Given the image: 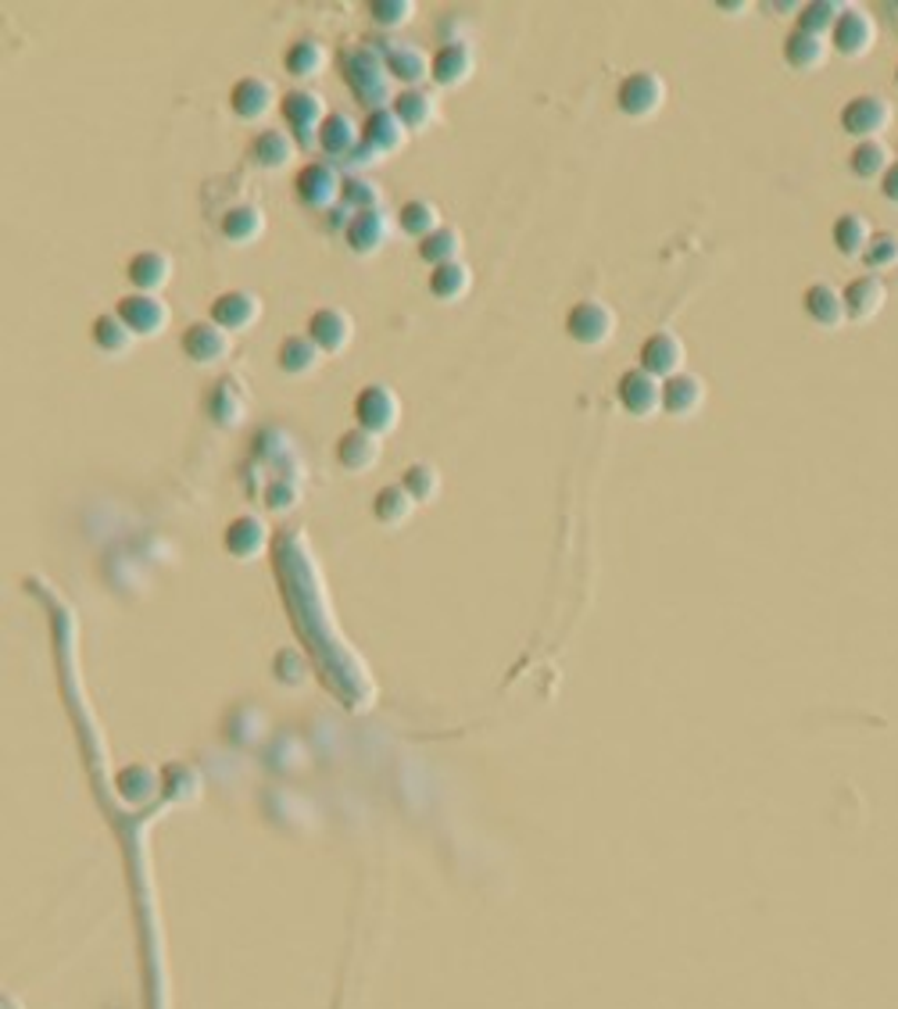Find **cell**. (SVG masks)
<instances>
[{"mask_svg":"<svg viewBox=\"0 0 898 1009\" xmlns=\"http://www.w3.org/2000/svg\"><path fill=\"white\" fill-rule=\"evenodd\" d=\"M230 347H233V333L212 323V319L190 323V330L183 333V355L194 365H215L230 355Z\"/></svg>","mask_w":898,"mask_h":1009,"instance_id":"13","label":"cell"},{"mask_svg":"<svg viewBox=\"0 0 898 1009\" xmlns=\"http://www.w3.org/2000/svg\"><path fill=\"white\" fill-rule=\"evenodd\" d=\"M230 108H233L244 122H259V119L269 115L272 108H276V87H272L265 75H244V79H236L233 90H230Z\"/></svg>","mask_w":898,"mask_h":1009,"instance_id":"15","label":"cell"},{"mask_svg":"<svg viewBox=\"0 0 898 1009\" xmlns=\"http://www.w3.org/2000/svg\"><path fill=\"white\" fill-rule=\"evenodd\" d=\"M827 54H830V40L806 33V29H795V33H788V40H784V61H788L795 72H816L827 61Z\"/></svg>","mask_w":898,"mask_h":1009,"instance_id":"26","label":"cell"},{"mask_svg":"<svg viewBox=\"0 0 898 1009\" xmlns=\"http://www.w3.org/2000/svg\"><path fill=\"white\" fill-rule=\"evenodd\" d=\"M801 309H806V315L820 330H841L848 323L845 297L838 286H830V283H809L806 294H801Z\"/></svg>","mask_w":898,"mask_h":1009,"instance_id":"17","label":"cell"},{"mask_svg":"<svg viewBox=\"0 0 898 1009\" xmlns=\"http://www.w3.org/2000/svg\"><path fill=\"white\" fill-rule=\"evenodd\" d=\"M397 219H401V230L420 240L430 236L433 230H441V212H437V204H430V201H405Z\"/></svg>","mask_w":898,"mask_h":1009,"instance_id":"40","label":"cell"},{"mask_svg":"<svg viewBox=\"0 0 898 1009\" xmlns=\"http://www.w3.org/2000/svg\"><path fill=\"white\" fill-rule=\"evenodd\" d=\"M125 276H130V283L140 294H158L172 280V259L165 251L148 248V251L133 254L130 265H125Z\"/></svg>","mask_w":898,"mask_h":1009,"instance_id":"20","label":"cell"},{"mask_svg":"<svg viewBox=\"0 0 898 1009\" xmlns=\"http://www.w3.org/2000/svg\"><path fill=\"white\" fill-rule=\"evenodd\" d=\"M705 402V380L698 373H677L663 383V412L673 420H687Z\"/></svg>","mask_w":898,"mask_h":1009,"instance_id":"18","label":"cell"},{"mask_svg":"<svg viewBox=\"0 0 898 1009\" xmlns=\"http://www.w3.org/2000/svg\"><path fill=\"white\" fill-rule=\"evenodd\" d=\"M319 359H323V347H319L309 333L286 336V341L280 344V370L291 373V376H309L319 365Z\"/></svg>","mask_w":898,"mask_h":1009,"instance_id":"33","label":"cell"},{"mask_svg":"<svg viewBox=\"0 0 898 1009\" xmlns=\"http://www.w3.org/2000/svg\"><path fill=\"white\" fill-rule=\"evenodd\" d=\"M895 154H898V143H895Z\"/></svg>","mask_w":898,"mask_h":1009,"instance_id":"50","label":"cell"},{"mask_svg":"<svg viewBox=\"0 0 898 1009\" xmlns=\"http://www.w3.org/2000/svg\"><path fill=\"white\" fill-rule=\"evenodd\" d=\"M841 297H845L848 323H870V319H877L880 309H885L888 286H885V280H880V276H874V272H862V276L848 280Z\"/></svg>","mask_w":898,"mask_h":1009,"instance_id":"14","label":"cell"},{"mask_svg":"<svg viewBox=\"0 0 898 1009\" xmlns=\"http://www.w3.org/2000/svg\"><path fill=\"white\" fill-rule=\"evenodd\" d=\"M222 544H226V552L233 558H244V563H248V558H259L265 552L269 531H265V523L259 516H236L226 526V537H222Z\"/></svg>","mask_w":898,"mask_h":1009,"instance_id":"25","label":"cell"},{"mask_svg":"<svg viewBox=\"0 0 898 1009\" xmlns=\"http://www.w3.org/2000/svg\"><path fill=\"white\" fill-rule=\"evenodd\" d=\"M616 104L627 119H652L666 104V79L652 69H637L619 83Z\"/></svg>","mask_w":898,"mask_h":1009,"instance_id":"3","label":"cell"},{"mask_svg":"<svg viewBox=\"0 0 898 1009\" xmlns=\"http://www.w3.org/2000/svg\"><path fill=\"white\" fill-rule=\"evenodd\" d=\"M355 420L362 430H369V434H376V437L391 434L401 420V402H397L394 387H387V383H369V387H362L355 397Z\"/></svg>","mask_w":898,"mask_h":1009,"instance_id":"5","label":"cell"},{"mask_svg":"<svg viewBox=\"0 0 898 1009\" xmlns=\"http://www.w3.org/2000/svg\"><path fill=\"white\" fill-rule=\"evenodd\" d=\"M640 370L652 373L655 380H669L684 373V341L673 330H655L640 344Z\"/></svg>","mask_w":898,"mask_h":1009,"instance_id":"12","label":"cell"},{"mask_svg":"<svg viewBox=\"0 0 898 1009\" xmlns=\"http://www.w3.org/2000/svg\"><path fill=\"white\" fill-rule=\"evenodd\" d=\"M401 487L412 494L415 505L433 502L441 494V473L433 466H426V462H412V466L405 470V476H401Z\"/></svg>","mask_w":898,"mask_h":1009,"instance_id":"41","label":"cell"},{"mask_svg":"<svg viewBox=\"0 0 898 1009\" xmlns=\"http://www.w3.org/2000/svg\"><path fill=\"white\" fill-rule=\"evenodd\" d=\"M616 397H619L623 412L637 415V420H648V415L663 408V380H655L652 373H645L637 365V370H627L619 376Z\"/></svg>","mask_w":898,"mask_h":1009,"instance_id":"11","label":"cell"},{"mask_svg":"<svg viewBox=\"0 0 898 1009\" xmlns=\"http://www.w3.org/2000/svg\"><path fill=\"white\" fill-rule=\"evenodd\" d=\"M841 130L848 137L859 140H880V133L891 130L895 122V108L888 98H880V93H856V98H848L841 104Z\"/></svg>","mask_w":898,"mask_h":1009,"instance_id":"2","label":"cell"},{"mask_svg":"<svg viewBox=\"0 0 898 1009\" xmlns=\"http://www.w3.org/2000/svg\"><path fill=\"white\" fill-rule=\"evenodd\" d=\"M115 315L133 330V336H158L169 326V304L158 294H125L115 304Z\"/></svg>","mask_w":898,"mask_h":1009,"instance_id":"8","label":"cell"},{"mask_svg":"<svg viewBox=\"0 0 898 1009\" xmlns=\"http://www.w3.org/2000/svg\"><path fill=\"white\" fill-rule=\"evenodd\" d=\"M895 83H898V65H895Z\"/></svg>","mask_w":898,"mask_h":1009,"instance_id":"49","label":"cell"},{"mask_svg":"<svg viewBox=\"0 0 898 1009\" xmlns=\"http://www.w3.org/2000/svg\"><path fill=\"white\" fill-rule=\"evenodd\" d=\"M391 111L401 119V125H405V130H426V125L437 119V101H433L426 90L415 87V90L394 93Z\"/></svg>","mask_w":898,"mask_h":1009,"instance_id":"31","label":"cell"},{"mask_svg":"<svg viewBox=\"0 0 898 1009\" xmlns=\"http://www.w3.org/2000/svg\"><path fill=\"white\" fill-rule=\"evenodd\" d=\"M473 69H476V58H473L470 43H444L430 61L433 83H441V87H462L473 75Z\"/></svg>","mask_w":898,"mask_h":1009,"instance_id":"21","label":"cell"},{"mask_svg":"<svg viewBox=\"0 0 898 1009\" xmlns=\"http://www.w3.org/2000/svg\"><path fill=\"white\" fill-rule=\"evenodd\" d=\"M719 8H724V11H727V14H737V11H741V8H745V4H719Z\"/></svg>","mask_w":898,"mask_h":1009,"instance_id":"47","label":"cell"},{"mask_svg":"<svg viewBox=\"0 0 898 1009\" xmlns=\"http://www.w3.org/2000/svg\"><path fill=\"white\" fill-rule=\"evenodd\" d=\"M222 236L230 240V244H251V240H259L262 230H265V215L262 208L254 204H233L226 215L219 222Z\"/></svg>","mask_w":898,"mask_h":1009,"instance_id":"32","label":"cell"},{"mask_svg":"<svg viewBox=\"0 0 898 1009\" xmlns=\"http://www.w3.org/2000/svg\"><path fill=\"white\" fill-rule=\"evenodd\" d=\"M874 40H877V22L866 11L848 4L830 33V51H838L841 58H862L874 51Z\"/></svg>","mask_w":898,"mask_h":1009,"instance_id":"10","label":"cell"},{"mask_svg":"<svg viewBox=\"0 0 898 1009\" xmlns=\"http://www.w3.org/2000/svg\"><path fill=\"white\" fill-rule=\"evenodd\" d=\"M336 462H341L347 473L373 470L380 462V437L369 434V430H362V426L347 430V434L336 441Z\"/></svg>","mask_w":898,"mask_h":1009,"instance_id":"24","label":"cell"},{"mask_svg":"<svg viewBox=\"0 0 898 1009\" xmlns=\"http://www.w3.org/2000/svg\"><path fill=\"white\" fill-rule=\"evenodd\" d=\"M294 151H297V140L286 130H262L248 148L251 162L262 165V169H283L286 162H291Z\"/></svg>","mask_w":898,"mask_h":1009,"instance_id":"30","label":"cell"},{"mask_svg":"<svg viewBox=\"0 0 898 1009\" xmlns=\"http://www.w3.org/2000/svg\"><path fill=\"white\" fill-rule=\"evenodd\" d=\"M412 508H415V498L401 484L380 487L376 498H373V516L383 526H401V523L412 516Z\"/></svg>","mask_w":898,"mask_h":1009,"instance_id":"35","label":"cell"},{"mask_svg":"<svg viewBox=\"0 0 898 1009\" xmlns=\"http://www.w3.org/2000/svg\"><path fill=\"white\" fill-rule=\"evenodd\" d=\"M373 11V22L383 26V29H394V26H405L412 14H415V4L412 0H373L369 4Z\"/></svg>","mask_w":898,"mask_h":1009,"instance_id":"44","label":"cell"},{"mask_svg":"<svg viewBox=\"0 0 898 1009\" xmlns=\"http://www.w3.org/2000/svg\"><path fill=\"white\" fill-rule=\"evenodd\" d=\"M208 412H212V420L219 426H236L244 420V402L233 397V380H222L212 391V397H208Z\"/></svg>","mask_w":898,"mask_h":1009,"instance_id":"42","label":"cell"},{"mask_svg":"<svg viewBox=\"0 0 898 1009\" xmlns=\"http://www.w3.org/2000/svg\"><path fill=\"white\" fill-rule=\"evenodd\" d=\"M262 315V301L254 297L251 291H226L212 301V323H219L222 330L230 333H244L259 323Z\"/></svg>","mask_w":898,"mask_h":1009,"instance_id":"16","label":"cell"},{"mask_svg":"<svg viewBox=\"0 0 898 1009\" xmlns=\"http://www.w3.org/2000/svg\"><path fill=\"white\" fill-rule=\"evenodd\" d=\"M283 65H286V72H291L294 79H312V75H319V72L326 69V51H323V43H315L312 37L294 40L291 47H286Z\"/></svg>","mask_w":898,"mask_h":1009,"instance_id":"34","label":"cell"},{"mask_svg":"<svg viewBox=\"0 0 898 1009\" xmlns=\"http://www.w3.org/2000/svg\"><path fill=\"white\" fill-rule=\"evenodd\" d=\"M830 240H834V251H838L841 259H862L866 248H870V240H874V230L859 212H841L830 226Z\"/></svg>","mask_w":898,"mask_h":1009,"instance_id":"27","label":"cell"},{"mask_svg":"<svg viewBox=\"0 0 898 1009\" xmlns=\"http://www.w3.org/2000/svg\"><path fill=\"white\" fill-rule=\"evenodd\" d=\"M93 344H98L104 355H125V351L133 347V330L122 323V319L115 315V312H104V315H98L93 319Z\"/></svg>","mask_w":898,"mask_h":1009,"instance_id":"36","label":"cell"},{"mask_svg":"<svg viewBox=\"0 0 898 1009\" xmlns=\"http://www.w3.org/2000/svg\"><path fill=\"white\" fill-rule=\"evenodd\" d=\"M880 198L898 204V162L885 172V180H880Z\"/></svg>","mask_w":898,"mask_h":1009,"instance_id":"46","label":"cell"},{"mask_svg":"<svg viewBox=\"0 0 898 1009\" xmlns=\"http://www.w3.org/2000/svg\"><path fill=\"white\" fill-rule=\"evenodd\" d=\"M319 148L333 158H355L362 151V125L347 119L344 111H333V115H326L323 130H319Z\"/></svg>","mask_w":898,"mask_h":1009,"instance_id":"23","label":"cell"},{"mask_svg":"<svg viewBox=\"0 0 898 1009\" xmlns=\"http://www.w3.org/2000/svg\"><path fill=\"white\" fill-rule=\"evenodd\" d=\"M891 165L895 162H891L888 143H880V140H859L856 148H852V154H848V172H852L856 180H862V183H870V180L880 183Z\"/></svg>","mask_w":898,"mask_h":1009,"instance_id":"29","label":"cell"},{"mask_svg":"<svg viewBox=\"0 0 898 1009\" xmlns=\"http://www.w3.org/2000/svg\"><path fill=\"white\" fill-rule=\"evenodd\" d=\"M344 79H347V87L355 90L359 101L373 104V111L387 98L394 101L387 61H383L376 51H369V47H351V51H344Z\"/></svg>","mask_w":898,"mask_h":1009,"instance_id":"1","label":"cell"},{"mask_svg":"<svg viewBox=\"0 0 898 1009\" xmlns=\"http://www.w3.org/2000/svg\"><path fill=\"white\" fill-rule=\"evenodd\" d=\"M294 190L304 208L315 212H333L336 201L344 198V175L336 172L330 162H309L294 175Z\"/></svg>","mask_w":898,"mask_h":1009,"instance_id":"4","label":"cell"},{"mask_svg":"<svg viewBox=\"0 0 898 1009\" xmlns=\"http://www.w3.org/2000/svg\"><path fill=\"white\" fill-rule=\"evenodd\" d=\"M848 4H838V0H809V4H801V14H798V29H806V33H816V37H830L834 26L845 14Z\"/></svg>","mask_w":898,"mask_h":1009,"instance_id":"39","label":"cell"},{"mask_svg":"<svg viewBox=\"0 0 898 1009\" xmlns=\"http://www.w3.org/2000/svg\"><path fill=\"white\" fill-rule=\"evenodd\" d=\"M458 251H462V236L452 226H441V230H433L430 236L420 240V259L433 269L447 265V262H458Z\"/></svg>","mask_w":898,"mask_h":1009,"instance_id":"38","label":"cell"},{"mask_svg":"<svg viewBox=\"0 0 898 1009\" xmlns=\"http://www.w3.org/2000/svg\"><path fill=\"white\" fill-rule=\"evenodd\" d=\"M351 315L341 312V309H319L312 319H309V336L323 347V355H336V351H344L351 344Z\"/></svg>","mask_w":898,"mask_h":1009,"instance_id":"22","label":"cell"},{"mask_svg":"<svg viewBox=\"0 0 898 1009\" xmlns=\"http://www.w3.org/2000/svg\"><path fill=\"white\" fill-rule=\"evenodd\" d=\"M383 61H387L391 79L405 83V90H415L430 75V61L433 58H426L415 43H397V47H391L387 54H383Z\"/></svg>","mask_w":898,"mask_h":1009,"instance_id":"28","label":"cell"},{"mask_svg":"<svg viewBox=\"0 0 898 1009\" xmlns=\"http://www.w3.org/2000/svg\"><path fill=\"white\" fill-rule=\"evenodd\" d=\"M613 330H616V312L608 309L605 301H581V304H573L566 315V333L584 347L605 344L608 336H613Z\"/></svg>","mask_w":898,"mask_h":1009,"instance_id":"7","label":"cell"},{"mask_svg":"<svg viewBox=\"0 0 898 1009\" xmlns=\"http://www.w3.org/2000/svg\"><path fill=\"white\" fill-rule=\"evenodd\" d=\"M891 11H895V14H898V0H895V4H891Z\"/></svg>","mask_w":898,"mask_h":1009,"instance_id":"48","label":"cell"},{"mask_svg":"<svg viewBox=\"0 0 898 1009\" xmlns=\"http://www.w3.org/2000/svg\"><path fill=\"white\" fill-rule=\"evenodd\" d=\"M391 236V219L380 212V208H369V212H355V219L347 222L344 240L355 254H376Z\"/></svg>","mask_w":898,"mask_h":1009,"instance_id":"19","label":"cell"},{"mask_svg":"<svg viewBox=\"0 0 898 1009\" xmlns=\"http://www.w3.org/2000/svg\"><path fill=\"white\" fill-rule=\"evenodd\" d=\"M862 262L874 269V276L880 269H895L898 265V233L895 230L874 233L870 248H866V254H862Z\"/></svg>","mask_w":898,"mask_h":1009,"instance_id":"43","label":"cell"},{"mask_svg":"<svg viewBox=\"0 0 898 1009\" xmlns=\"http://www.w3.org/2000/svg\"><path fill=\"white\" fill-rule=\"evenodd\" d=\"M405 143V125L394 115L391 108L369 111V119L362 125V151L355 154V162H373L380 154H391Z\"/></svg>","mask_w":898,"mask_h":1009,"instance_id":"9","label":"cell"},{"mask_svg":"<svg viewBox=\"0 0 898 1009\" xmlns=\"http://www.w3.org/2000/svg\"><path fill=\"white\" fill-rule=\"evenodd\" d=\"M283 119L291 125V137L297 140V148H312L319 143V130L326 122L323 98L312 90H291L283 98Z\"/></svg>","mask_w":898,"mask_h":1009,"instance_id":"6","label":"cell"},{"mask_svg":"<svg viewBox=\"0 0 898 1009\" xmlns=\"http://www.w3.org/2000/svg\"><path fill=\"white\" fill-rule=\"evenodd\" d=\"M470 283H473V276H470L466 262H447L430 272V294L437 301H458L470 291Z\"/></svg>","mask_w":898,"mask_h":1009,"instance_id":"37","label":"cell"},{"mask_svg":"<svg viewBox=\"0 0 898 1009\" xmlns=\"http://www.w3.org/2000/svg\"><path fill=\"white\" fill-rule=\"evenodd\" d=\"M351 212H369V208H380V190L369 180H344V198H341Z\"/></svg>","mask_w":898,"mask_h":1009,"instance_id":"45","label":"cell"}]
</instances>
